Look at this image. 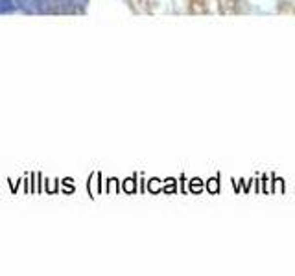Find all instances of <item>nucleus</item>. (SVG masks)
<instances>
[{"label": "nucleus", "instance_id": "obj_1", "mask_svg": "<svg viewBox=\"0 0 295 276\" xmlns=\"http://www.w3.org/2000/svg\"><path fill=\"white\" fill-rule=\"evenodd\" d=\"M35 6V11H39V13H46V11H50L52 9V2L54 0H32Z\"/></svg>", "mask_w": 295, "mask_h": 276}, {"label": "nucleus", "instance_id": "obj_2", "mask_svg": "<svg viewBox=\"0 0 295 276\" xmlns=\"http://www.w3.org/2000/svg\"><path fill=\"white\" fill-rule=\"evenodd\" d=\"M15 8H18L24 13H34L35 11V6L32 0H15Z\"/></svg>", "mask_w": 295, "mask_h": 276}, {"label": "nucleus", "instance_id": "obj_3", "mask_svg": "<svg viewBox=\"0 0 295 276\" xmlns=\"http://www.w3.org/2000/svg\"><path fill=\"white\" fill-rule=\"evenodd\" d=\"M15 9V0H0V13H11Z\"/></svg>", "mask_w": 295, "mask_h": 276}, {"label": "nucleus", "instance_id": "obj_4", "mask_svg": "<svg viewBox=\"0 0 295 276\" xmlns=\"http://www.w3.org/2000/svg\"><path fill=\"white\" fill-rule=\"evenodd\" d=\"M55 2L59 4L63 11H69V9L72 8V0H55Z\"/></svg>", "mask_w": 295, "mask_h": 276}, {"label": "nucleus", "instance_id": "obj_5", "mask_svg": "<svg viewBox=\"0 0 295 276\" xmlns=\"http://www.w3.org/2000/svg\"><path fill=\"white\" fill-rule=\"evenodd\" d=\"M89 0H72V6H76L78 9H83L85 6H87Z\"/></svg>", "mask_w": 295, "mask_h": 276}]
</instances>
